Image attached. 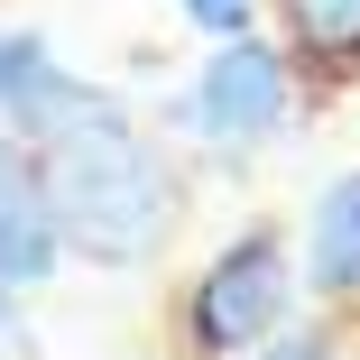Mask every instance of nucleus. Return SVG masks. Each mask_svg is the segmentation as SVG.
I'll return each instance as SVG.
<instances>
[{"label": "nucleus", "instance_id": "nucleus-8", "mask_svg": "<svg viewBox=\"0 0 360 360\" xmlns=\"http://www.w3.org/2000/svg\"><path fill=\"white\" fill-rule=\"evenodd\" d=\"M240 360H360V333H351L342 314H323V305H314V314L296 305V314H286L259 351H240Z\"/></svg>", "mask_w": 360, "mask_h": 360}, {"label": "nucleus", "instance_id": "nucleus-2", "mask_svg": "<svg viewBox=\"0 0 360 360\" xmlns=\"http://www.w3.org/2000/svg\"><path fill=\"white\" fill-rule=\"evenodd\" d=\"M296 231L240 222L203 268H185L158 305V351L167 360H240L296 314Z\"/></svg>", "mask_w": 360, "mask_h": 360}, {"label": "nucleus", "instance_id": "nucleus-9", "mask_svg": "<svg viewBox=\"0 0 360 360\" xmlns=\"http://www.w3.org/2000/svg\"><path fill=\"white\" fill-rule=\"evenodd\" d=\"M176 19L203 46H240V37H268V0H176Z\"/></svg>", "mask_w": 360, "mask_h": 360}, {"label": "nucleus", "instance_id": "nucleus-10", "mask_svg": "<svg viewBox=\"0 0 360 360\" xmlns=\"http://www.w3.org/2000/svg\"><path fill=\"white\" fill-rule=\"evenodd\" d=\"M28 296H10V286H0V360H19L28 351V314H19Z\"/></svg>", "mask_w": 360, "mask_h": 360}, {"label": "nucleus", "instance_id": "nucleus-4", "mask_svg": "<svg viewBox=\"0 0 360 360\" xmlns=\"http://www.w3.org/2000/svg\"><path fill=\"white\" fill-rule=\"evenodd\" d=\"M120 93L93 84V75H75L37 19H0V129H19V139L46 148V139H65L75 120H93Z\"/></svg>", "mask_w": 360, "mask_h": 360}, {"label": "nucleus", "instance_id": "nucleus-6", "mask_svg": "<svg viewBox=\"0 0 360 360\" xmlns=\"http://www.w3.org/2000/svg\"><path fill=\"white\" fill-rule=\"evenodd\" d=\"M296 296L342 314L360 333V167H342L333 185H314L305 231H296Z\"/></svg>", "mask_w": 360, "mask_h": 360}, {"label": "nucleus", "instance_id": "nucleus-3", "mask_svg": "<svg viewBox=\"0 0 360 360\" xmlns=\"http://www.w3.org/2000/svg\"><path fill=\"white\" fill-rule=\"evenodd\" d=\"M305 75H296V56H286V37L268 28V37H240V46H212L194 75H185V93H167V129L185 139L194 158H212V167H250L259 148H277L286 129L305 120Z\"/></svg>", "mask_w": 360, "mask_h": 360}, {"label": "nucleus", "instance_id": "nucleus-1", "mask_svg": "<svg viewBox=\"0 0 360 360\" xmlns=\"http://www.w3.org/2000/svg\"><path fill=\"white\" fill-rule=\"evenodd\" d=\"M37 158H46V203H56L65 259H84V268H148L194 212V167L139 129L129 102L75 120Z\"/></svg>", "mask_w": 360, "mask_h": 360}, {"label": "nucleus", "instance_id": "nucleus-5", "mask_svg": "<svg viewBox=\"0 0 360 360\" xmlns=\"http://www.w3.org/2000/svg\"><path fill=\"white\" fill-rule=\"evenodd\" d=\"M56 268H65V231L46 203V158H37V139L0 129V286L37 296Z\"/></svg>", "mask_w": 360, "mask_h": 360}, {"label": "nucleus", "instance_id": "nucleus-7", "mask_svg": "<svg viewBox=\"0 0 360 360\" xmlns=\"http://www.w3.org/2000/svg\"><path fill=\"white\" fill-rule=\"evenodd\" d=\"M268 28L286 37L305 93H351L360 84V0H268Z\"/></svg>", "mask_w": 360, "mask_h": 360}]
</instances>
